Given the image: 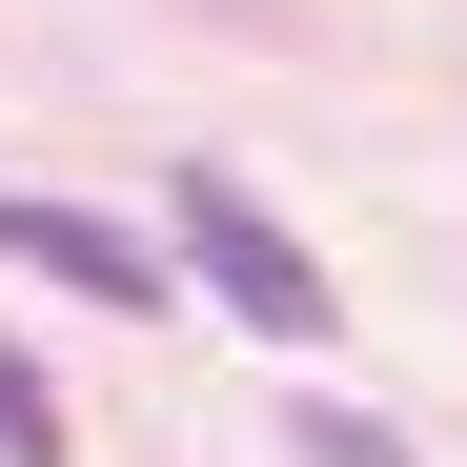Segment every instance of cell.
I'll use <instances>...</instances> for the list:
<instances>
[{
    "instance_id": "cell-1",
    "label": "cell",
    "mask_w": 467,
    "mask_h": 467,
    "mask_svg": "<svg viewBox=\"0 0 467 467\" xmlns=\"http://www.w3.org/2000/svg\"><path fill=\"white\" fill-rule=\"evenodd\" d=\"M183 265H203V305H244L265 346H326V305H346L326 265H305V223H285L244 163H183Z\"/></svg>"
},
{
    "instance_id": "cell-2",
    "label": "cell",
    "mask_w": 467,
    "mask_h": 467,
    "mask_svg": "<svg viewBox=\"0 0 467 467\" xmlns=\"http://www.w3.org/2000/svg\"><path fill=\"white\" fill-rule=\"evenodd\" d=\"M0 265L21 285H61V305H163V244H142V223H102V203H41V183H0Z\"/></svg>"
},
{
    "instance_id": "cell-3",
    "label": "cell",
    "mask_w": 467,
    "mask_h": 467,
    "mask_svg": "<svg viewBox=\"0 0 467 467\" xmlns=\"http://www.w3.org/2000/svg\"><path fill=\"white\" fill-rule=\"evenodd\" d=\"M0 467H61V386H41L21 346H0Z\"/></svg>"
},
{
    "instance_id": "cell-4",
    "label": "cell",
    "mask_w": 467,
    "mask_h": 467,
    "mask_svg": "<svg viewBox=\"0 0 467 467\" xmlns=\"http://www.w3.org/2000/svg\"><path fill=\"white\" fill-rule=\"evenodd\" d=\"M305 467H407V427H366V407H305Z\"/></svg>"
}]
</instances>
